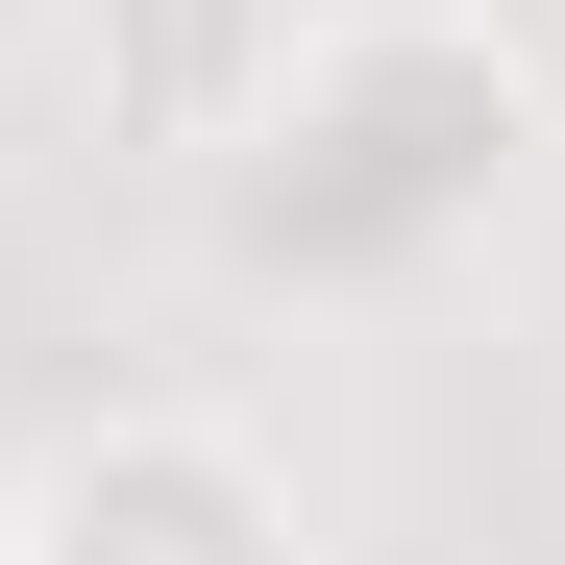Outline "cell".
<instances>
[{
    "mask_svg": "<svg viewBox=\"0 0 565 565\" xmlns=\"http://www.w3.org/2000/svg\"><path fill=\"white\" fill-rule=\"evenodd\" d=\"M541 172H565V74L492 0H320L198 198L270 296H443L541 222Z\"/></svg>",
    "mask_w": 565,
    "mask_h": 565,
    "instance_id": "cell-1",
    "label": "cell"
},
{
    "mask_svg": "<svg viewBox=\"0 0 565 565\" xmlns=\"http://www.w3.org/2000/svg\"><path fill=\"white\" fill-rule=\"evenodd\" d=\"M0 565H344V541L246 394H74L0 467Z\"/></svg>",
    "mask_w": 565,
    "mask_h": 565,
    "instance_id": "cell-2",
    "label": "cell"
},
{
    "mask_svg": "<svg viewBox=\"0 0 565 565\" xmlns=\"http://www.w3.org/2000/svg\"><path fill=\"white\" fill-rule=\"evenodd\" d=\"M296 25H320V0H50L74 124L148 148V172H222V148H246V99L296 74Z\"/></svg>",
    "mask_w": 565,
    "mask_h": 565,
    "instance_id": "cell-3",
    "label": "cell"
},
{
    "mask_svg": "<svg viewBox=\"0 0 565 565\" xmlns=\"http://www.w3.org/2000/svg\"><path fill=\"white\" fill-rule=\"evenodd\" d=\"M0 25H25V0H0Z\"/></svg>",
    "mask_w": 565,
    "mask_h": 565,
    "instance_id": "cell-4",
    "label": "cell"
}]
</instances>
